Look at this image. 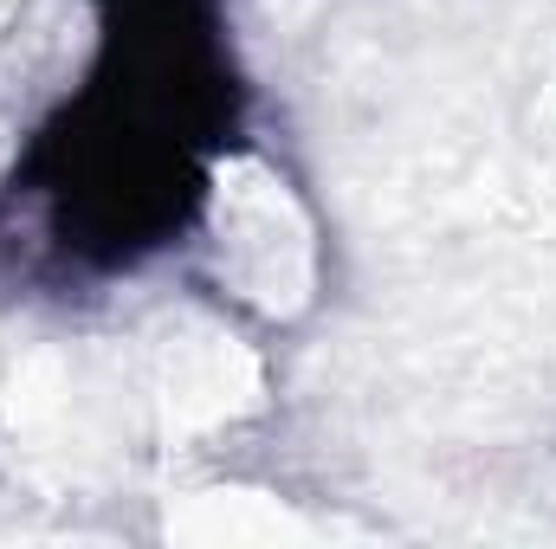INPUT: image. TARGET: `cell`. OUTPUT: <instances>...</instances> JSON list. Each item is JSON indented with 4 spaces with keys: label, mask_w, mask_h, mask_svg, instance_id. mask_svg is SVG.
Listing matches in <instances>:
<instances>
[{
    "label": "cell",
    "mask_w": 556,
    "mask_h": 549,
    "mask_svg": "<svg viewBox=\"0 0 556 549\" xmlns=\"http://www.w3.org/2000/svg\"><path fill=\"white\" fill-rule=\"evenodd\" d=\"M20 7H26V0H0V33L13 26V13H20Z\"/></svg>",
    "instance_id": "obj_4"
},
{
    "label": "cell",
    "mask_w": 556,
    "mask_h": 549,
    "mask_svg": "<svg viewBox=\"0 0 556 549\" xmlns=\"http://www.w3.org/2000/svg\"><path fill=\"white\" fill-rule=\"evenodd\" d=\"M168 537H188V544H298V537H311V524L298 511H285L278 498H260V491H201L188 511L168 518Z\"/></svg>",
    "instance_id": "obj_3"
},
{
    "label": "cell",
    "mask_w": 556,
    "mask_h": 549,
    "mask_svg": "<svg viewBox=\"0 0 556 549\" xmlns=\"http://www.w3.org/2000/svg\"><path fill=\"white\" fill-rule=\"evenodd\" d=\"M149 401L168 433H207L260 401V362L214 323H168L149 343Z\"/></svg>",
    "instance_id": "obj_2"
},
{
    "label": "cell",
    "mask_w": 556,
    "mask_h": 549,
    "mask_svg": "<svg viewBox=\"0 0 556 549\" xmlns=\"http://www.w3.org/2000/svg\"><path fill=\"white\" fill-rule=\"evenodd\" d=\"M207 233H214V272L227 278V291L266 317L304 310L311 284H317V246H311V220L298 207V194L285 188L253 155L220 162L214 175V207H207Z\"/></svg>",
    "instance_id": "obj_1"
}]
</instances>
